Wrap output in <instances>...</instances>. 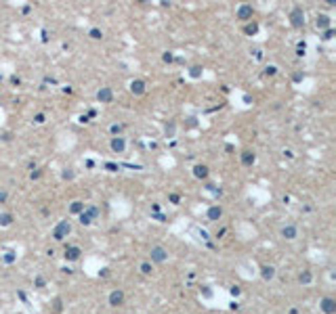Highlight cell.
I'll list each match as a JSON object with an SVG mask.
<instances>
[{"mask_svg": "<svg viewBox=\"0 0 336 314\" xmlns=\"http://www.w3.org/2000/svg\"><path fill=\"white\" fill-rule=\"evenodd\" d=\"M141 272H143V274H149V272H151V264L143 262V264H141Z\"/></svg>", "mask_w": 336, "mask_h": 314, "instance_id": "cell-21", "label": "cell"}, {"mask_svg": "<svg viewBox=\"0 0 336 314\" xmlns=\"http://www.w3.org/2000/svg\"><path fill=\"white\" fill-rule=\"evenodd\" d=\"M149 254H151V260H154V262H166V258H168L164 247H151Z\"/></svg>", "mask_w": 336, "mask_h": 314, "instance_id": "cell-2", "label": "cell"}, {"mask_svg": "<svg viewBox=\"0 0 336 314\" xmlns=\"http://www.w3.org/2000/svg\"><path fill=\"white\" fill-rule=\"evenodd\" d=\"M290 19H292V25H294V27L305 25V13H302V9H300V6H296V9L292 11V15H290Z\"/></svg>", "mask_w": 336, "mask_h": 314, "instance_id": "cell-1", "label": "cell"}, {"mask_svg": "<svg viewBox=\"0 0 336 314\" xmlns=\"http://www.w3.org/2000/svg\"><path fill=\"white\" fill-rule=\"evenodd\" d=\"M90 36H93V38H97V40H99V38H101V32H99V29H90Z\"/></svg>", "mask_w": 336, "mask_h": 314, "instance_id": "cell-24", "label": "cell"}, {"mask_svg": "<svg viewBox=\"0 0 336 314\" xmlns=\"http://www.w3.org/2000/svg\"><path fill=\"white\" fill-rule=\"evenodd\" d=\"M254 159H256V157H254V153H252V151H244V153H242V163H244V165H252Z\"/></svg>", "mask_w": 336, "mask_h": 314, "instance_id": "cell-12", "label": "cell"}, {"mask_svg": "<svg viewBox=\"0 0 336 314\" xmlns=\"http://www.w3.org/2000/svg\"><path fill=\"white\" fill-rule=\"evenodd\" d=\"M296 233H298V231H296V226H292V224H288V226H284V228H282V235H284L286 239H294V237H296Z\"/></svg>", "mask_w": 336, "mask_h": 314, "instance_id": "cell-10", "label": "cell"}, {"mask_svg": "<svg viewBox=\"0 0 336 314\" xmlns=\"http://www.w3.org/2000/svg\"><path fill=\"white\" fill-rule=\"evenodd\" d=\"M97 99H99L101 103H111L114 94H111V90H109V88H101V90H99V94H97Z\"/></svg>", "mask_w": 336, "mask_h": 314, "instance_id": "cell-7", "label": "cell"}, {"mask_svg": "<svg viewBox=\"0 0 336 314\" xmlns=\"http://www.w3.org/2000/svg\"><path fill=\"white\" fill-rule=\"evenodd\" d=\"M246 32H248V34H254V32H256V23L248 25V27H246Z\"/></svg>", "mask_w": 336, "mask_h": 314, "instance_id": "cell-23", "label": "cell"}, {"mask_svg": "<svg viewBox=\"0 0 336 314\" xmlns=\"http://www.w3.org/2000/svg\"><path fill=\"white\" fill-rule=\"evenodd\" d=\"M111 149H114L116 153L124 151V140H122V138H114V140H111Z\"/></svg>", "mask_w": 336, "mask_h": 314, "instance_id": "cell-15", "label": "cell"}, {"mask_svg": "<svg viewBox=\"0 0 336 314\" xmlns=\"http://www.w3.org/2000/svg\"><path fill=\"white\" fill-rule=\"evenodd\" d=\"M252 6L250 4H242L240 9H238V19H244V21H246V19H252Z\"/></svg>", "mask_w": 336, "mask_h": 314, "instance_id": "cell-5", "label": "cell"}, {"mask_svg": "<svg viewBox=\"0 0 336 314\" xmlns=\"http://www.w3.org/2000/svg\"><path fill=\"white\" fill-rule=\"evenodd\" d=\"M170 201L172 203H179V195H170Z\"/></svg>", "mask_w": 336, "mask_h": 314, "instance_id": "cell-25", "label": "cell"}, {"mask_svg": "<svg viewBox=\"0 0 336 314\" xmlns=\"http://www.w3.org/2000/svg\"><path fill=\"white\" fill-rule=\"evenodd\" d=\"M70 233V222H59V226H57V228H55V233H53V237H55V239H63V237H65V235Z\"/></svg>", "mask_w": 336, "mask_h": 314, "instance_id": "cell-4", "label": "cell"}, {"mask_svg": "<svg viewBox=\"0 0 336 314\" xmlns=\"http://www.w3.org/2000/svg\"><path fill=\"white\" fill-rule=\"evenodd\" d=\"M200 69H202V67H198V65H195V67H191V76H193V78H198V76L202 73Z\"/></svg>", "mask_w": 336, "mask_h": 314, "instance_id": "cell-22", "label": "cell"}, {"mask_svg": "<svg viewBox=\"0 0 336 314\" xmlns=\"http://www.w3.org/2000/svg\"><path fill=\"white\" fill-rule=\"evenodd\" d=\"M317 27H330V17L328 15H319L317 17Z\"/></svg>", "mask_w": 336, "mask_h": 314, "instance_id": "cell-17", "label": "cell"}, {"mask_svg": "<svg viewBox=\"0 0 336 314\" xmlns=\"http://www.w3.org/2000/svg\"><path fill=\"white\" fill-rule=\"evenodd\" d=\"M11 220H13L11 214H0V224H2V226H9V224H11Z\"/></svg>", "mask_w": 336, "mask_h": 314, "instance_id": "cell-18", "label": "cell"}, {"mask_svg": "<svg viewBox=\"0 0 336 314\" xmlns=\"http://www.w3.org/2000/svg\"><path fill=\"white\" fill-rule=\"evenodd\" d=\"M298 279H300V283H309V281H311V272H309V270H307V272H302Z\"/></svg>", "mask_w": 336, "mask_h": 314, "instance_id": "cell-20", "label": "cell"}, {"mask_svg": "<svg viewBox=\"0 0 336 314\" xmlns=\"http://www.w3.org/2000/svg\"><path fill=\"white\" fill-rule=\"evenodd\" d=\"M36 122H38V124H42V122H44V115H42V113H40V115H36Z\"/></svg>", "mask_w": 336, "mask_h": 314, "instance_id": "cell-26", "label": "cell"}, {"mask_svg": "<svg viewBox=\"0 0 336 314\" xmlns=\"http://www.w3.org/2000/svg\"><path fill=\"white\" fill-rule=\"evenodd\" d=\"M221 214H223V209H221V207H210V209H208V220H218Z\"/></svg>", "mask_w": 336, "mask_h": 314, "instance_id": "cell-13", "label": "cell"}, {"mask_svg": "<svg viewBox=\"0 0 336 314\" xmlns=\"http://www.w3.org/2000/svg\"><path fill=\"white\" fill-rule=\"evenodd\" d=\"M95 216H97V209H95V207H90L88 211H82V216H80V222H82V224H90Z\"/></svg>", "mask_w": 336, "mask_h": 314, "instance_id": "cell-8", "label": "cell"}, {"mask_svg": "<svg viewBox=\"0 0 336 314\" xmlns=\"http://www.w3.org/2000/svg\"><path fill=\"white\" fill-rule=\"evenodd\" d=\"M130 90H132L134 94H143V92H145V82H143V80H134V82L130 84Z\"/></svg>", "mask_w": 336, "mask_h": 314, "instance_id": "cell-9", "label": "cell"}, {"mask_svg": "<svg viewBox=\"0 0 336 314\" xmlns=\"http://www.w3.org/2000/svg\"><path fill=\"white\" fill-rule=\"evenodd\" d=\"M80 258V249L78 247H67L65 249V260H78Z\"/></svg>", "mask_w": 336, "mask_h": 314, "instance_id": "cell-11", "label": "cell"}, {"mask_svg": "<svg viewBox=\"0 0 336 314\" xmlns=\"http://www.w3.org/2000/svg\"><path fill=\"white\" fill-rule=\"evenodd\" d=\"M109 304H111V306H122V304H124V293H122V291H111Z\"/></svg>", "mask_w": 336, "mask_h": 314, "instance_id": "cell-6", "label": "cell"}, {"mask_svg": "<svg viewBox=\"0 0 336 314\" xmlns=\"http://www.w3.org/2000/svg\"><path fill=\"white\" fill-rule=\"evenodd\" d=\"M193 174L198 176V178H206V176H208V168H206V165H195V168H193Z\"/></svg>", "mask_w": 336, "mask_h": 314, "instance_id": "cell-14", "label": "cell"}, {"mask_svg": "<svg viewBox=\"0 0 336 314\" xmlns=\"http://www.w3.org/2000/svg\"><path fill=\"white\" fill-rule=\"evenodd\" d=\"M319 306H322V310H324L326 314H334L336 312V302L332 300V297H324Z\"/></svg>", "mask_w": 336, "mask_h": 314, "instance_id": "cell-3", "label": "cell"}, {"mask_svg": "<svg viewBox=\"0 0 336 314\" xmlns=\"http://www.w3.org/2000/svg\"><path fill=\"white\" fill-rule=\"evenodd\" d=\"M82 209H84V203H82V201H74V203H72V211H74V214H80Z\"/></svg>", "mask_w": 336, "mask_h": 314, "instance_id": "cell-19", "label": "cell"}, {"mask_svg": "<svg viewBox=\"0 0 336 314\" xmlns=\"http://www.w3.org/2000/svg\"><path fill=\"white\" fill-rule=\"evenodd\" d=\"M273 277H275V268H273V266H265L263 268V279L269 281V279H273Z\"/></svg>", "mask_w": 336, "mask_h": 314, "instance_id": "cell-16", "label": "cell"}]
</instances>
